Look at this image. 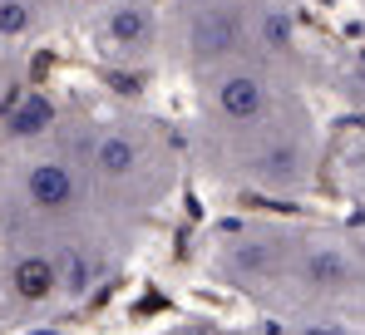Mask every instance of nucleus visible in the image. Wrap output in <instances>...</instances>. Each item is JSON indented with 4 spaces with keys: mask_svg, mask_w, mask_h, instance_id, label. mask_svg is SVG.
<instances>
[{
    "mask_svg": "<svg viewBox=\"0 0 365 335\" xmlns=\"http://www.w3.org/2000/svg\"><path fill=\"white\" fill-rule=\"evenodd\" d=\"M20 187L30 197V207H45V212H60L74 202L79 182H74V168L64 158H35V163L20 168Z\"/></svg>",
    "mask_w": 365,
    "mask_h": 335,
    "instance_id": "nucleus-3",
    "label": "nucleus"
},
{
    "mask_svg": "<svg viewBox=\"0 0 365 335\" xmlns=\"http://www.w3.org/2000/svg\"><path fill=\"white\" fill-rule=\"evenodd\" d=\"M202 109L217 128H252L262 118H272L277 109V84L272 74L252 69V64H227V69H212L207 74V89H202Z\"/></svg>",
    "mask_w": 365,
    "mask_h": 335,
    "instance_id": "nucleus-1",
    "label": "nucleus"
},
{
    "mask_svg": "<svg viewBox=\"0 0 365 335\" xmlns=\"http://www.w3.org/2000/svg\"><path fill=\"white\" fill-rule=\"evenodd\" d=\"M40 5H64V0H40Z\"/></svg>",
    "mask_w": 365,
    "mask_h": 335,
    "instance_id": "nucleus-13",
    "label": "nucleus"
},
{
    "mask_svg": "<svg viewBox=\"0 0 365 335\" xmlns=\"http://www.w3.org/2000/svg\"><path fill=\"white\" fill-rule=\"evenodd\" d=\"M89 168L99 177H133L143 168V138L128 133V128H99L94 143H89Z\"/></svg>",
    "mask_w": 365,
    "mask_h": 335,
    "instance_id": "nucleus-4",
    "label": "nucleus"
},
{
    "mask_svg": "<svg viewBox=\"0 0 365 335\" xmlns=\"http://www.w3.org/2000/svg\"><path fill=\"white\" fill-rule=\"evenodd\" d=\"M302 335H341V331H336V326H306Z\"/></svg>",
    "mask_w": 365,
    "mask_h": 335,
    "instance_id": "nucleus-11",
    "label": "nucleus"
},
{
    "mask_svg": "<svg viewBox=\"0 0 365 335\" xmlns=\"http://www.w3.org/2000/svg\"><path fill=\"white\" fill-rule=\"evenodd\" d=\"M45 30V5L40 0H0V45L35 40Z\"/></svg>",
    "mask_w": 365,
    "mask_h": 335,
    "instance_id": "nucleus-8",
    "label": "nucleus"
},
{
    "mask_svg": "<svg viewBox=\"0 0 365 335\" xmlns=\"http://www.w3.org/2000/svg\"><path fill=\"white\" fill-rule=\"evenodd\" d=\"M10 286H15L20 301H45V296L60 286V272H55L50 257H15V267H10Z\"/></svg>",
    "mask_w": 365,
    "mask_h": 335,
    "instance_id": "nucleus-7",
    "label": "nucleus"
},
{
    "mask_svg": "<svg viewBox=\"0 0 365 335\" xmlns=\"http://www.w3.org/2000/svg\"><path fill=\"white\" fill-rule=\"evenodd\" d=\"M50 128H60V104L50 99V94H40V89H30V94H20L10 113H5V138H45Z\"/></svg>",
    "mask_w": 365,
    "mask_h": 335,
    "instance_id": "nucleus-5",
    "label": "nucleus"
},
{
    "mask_svg": "<svg viewBox=\"0 0 365 335\" xmlns=\"http://www.w3.org/2000/svg\"><path fill=\"white\" fill-rule=\"evenodd\" d=\"M257 50L272 59L297 55V20L287 15V5H257Z\"/></svg>",
    "mask_w": 365,
    "mask_h": 335,
    "instance_id": "nucleus-6",
    "label": "nucleus"
},
{
    "mask_svg": "<svg viewBox=\"0 0 365 335\" xmlns=\"http://www.w3.org/2000/svg\"><path fill=\"white\" fill-rule=\"evenodd\" d=\"M158 40V15L148 0H109L104 15V45L114 55H148Z\"/></svg>",
    "mask_w": 365,
    "mask_h": 335,
    "instance_id": "nucleus-2",
    "label": "nucleus"
},
{
    "mask_svg": "<svg viewBox=\"0 0 365 335\" xmlns=\"http://www.w3.org/2000/svg\"><path fill=\"white\" fill-rule=\"evenodd\" d=\"M69 5H79V10H94V5H104V0H69Z\"/></svg>",
    "mask_w": 365,
    "mask_h": 335,
    "instance_id": "nucleus-12",
    "label": "nucleus"
},
{
    "mask_svg": "<svg viewBox=\"0 0 365 335\" xmlns=\"http://www.w3.org/2000/svg\"><path fill=\"white\" fill-rule=\"evenodd\" d=\"M351 277V267H346V257L336 252V247H316V252H306V281L311 286H346Z\"/></svg>",
    "mask_w": 365,
    "mask_h": 335,
    "instance_id": "nucleus-9",
    "label": "nucleus"
},
{
    "mask_svg": "<svg viewBox=\"0 0 365 335\" xmlns=\"http://www.w3.org/2000/svg\"><path fill=\"white\" fill-rule=\"evenodd\" d=\"M89 277H94V272H89V257H84L79 247H64V257H60V286L79 296V291H89Z\"/></svg>",
    "mask_w": 365,
    "mask_h": 335,
    "instance_id": "nucleus-10",
    "label": "nucleus"
}]
</instances>
